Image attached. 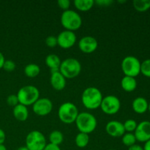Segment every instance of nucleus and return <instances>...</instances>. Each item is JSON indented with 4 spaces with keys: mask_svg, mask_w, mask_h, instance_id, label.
I'll return each instance as SVG.
<instances>
[{
    "mask_svg": "<svg viewBox=\"0 0 150 150\" xmlns=\"http://www.w3.org/2000/svg\"><path fill=\"white\" fill-rule=\"evenodd\" d=\"M45 44L50 48H54L57 45V38L54 35H50L45 38Z\"/></svg>",
    "mask_w": 150,
    "mask_h": 150,
    "instance_id": "obj_29",
    "label": "nucleus"
},
{
    "mask_svg": "<svg viewBox=\"0 0 150 150\" xmlns=\"http://www.w3.org/2000/svg\"><path fill=\"white\" fill-rule=\"evenodd\" d=\"M7 103L10 106H13L14 108L16 105H17L19 103L18 99L16 95H10L7 97Z\"/></svg>",
    "mask_w": 150,
    "mask_h": 150,
    "instance_id": "obj_30",
    "label": "nucleus"
},
{
    "mask_svg": "<svg viewBox=\"0 0 150 150\" xmlns=\"http://www.w3.org/2000/svg\"><path fill=\"white\" fill-rule=\"evenodd\" d=\"M18 99L20 104L27 106L33 105L40 98V91L36 86L26 85L18 90L17 93Z\"/></svg>",
    "mask_w": 150,
    "mask_h": 150,
    "instance_id": "obj_3",
    "label": "nucleus"
},
{
    "mask_svg": "<svg viewBox=\"0 0 150 150\" xmlns=\"http://www.w3.org/2000/svg\"><path fill=\"white\" fill-rule=\"evenodd\" d=\"M40 73V68L37 64L31 63L27 64L24 68V73L27 77L35 78Z\"/></svg>",
    "mask_w": 150,
    "mask_h": 150,
    "instance_id": "obj_21",
    "label": "nucleus"
},
{
    "mask_svg": "<svg viewBox=\"0 0 150 150\" xmlns=\"http://www.w3.org/2000/svg\"><path fill=\"white\" fill-rule=\"evenodd\" d=\"M61 62H62L59 57L54 54H48L45 58V64L51 70V73L59 71Z\"/></svg>",
    "mask_w": 150,
    "mask_h": 150,
    "instance_id": "obj_17",
    "label": "nucleus"
},
{
    "mask_svg": "<svg viewBox=\"0 0 150 150\" xmlns=\"http://www.w3.org/2000/svg\"><path fill=\"white\" fill-rule=\"evenodd\" d=\"M57 45L61 48L67 49L75 45L76 42V35L74 32L69 30H64L60 32L57 36Z\"/></svg>",
    "mask_w": 150,
    "mask_h": 150,
    "instance_id": "obj_11",
    "label": "nucleus"
},
{
    "mask_svg": "<svg viewBox=\"0 0 150 150\" xmlns=\"http://www.w3.org/2000/svg\"><path fill=\"white\" fill-rule=\"evenodd\" d=\"M122 88L126 92H133L137 87L136 79L130 76H124L121 81Z\"/></svg>",
    "mask_w": 150,
    "mask_h": 150,
    "instance_id": "obj_19",
    "label": "nucleus"
},
{
    "mask_svg": "<svg viewBox=\"0 0 150 150\" xmlns=\"http://www.w3.org/2000/svg\"><path fill=\"white\" fill-rule=\"evenodd\" d=\"M143 148L144 150H150V139L146 142H145V144Z\"/></svg>",
    "mask_w": 150,
    "mask_h": 150,
    "instance_id": "obj_37",
    "label": "nucleus"
},
{
    "mask_svg": "<svg viewBox=\"0 0 150 150\" xmlns=\"http://www.w3.org/2000/svg\"><path fill=\"white\" fill-rule=\"evenodd\" d=\"M148 110H149L150 112V103H149V105H148Z\"/></svg>",
    "mask_w": 150,
    "mask_h": 150,
    "instance_id": "obj_40",
    "label": "nucleus"
},
{
    "mask_svg": "<svg viewBox=\"0 0 150 150\" xmlns=\"http://www.w3.org/2000/svg\"><path fill=\"white\" fill-rule=\"evenodd\" d=\"M119 2H121V3H122V2H125V1H119Z\"/></svg>",
    "mask_w": 150,
    "mask_h": 150,
    "instance_id": "obj_41",
    "label": "nucleus"
},
{
    "mask_svg": "<svg viewBox=\"0 0 150 150\" xmlns=\"http://www.w3.org/2000/svg\"><path fill=\"white\" fill-rule=\"evenodd\" d=\"M89 142V136L86 133H78L75 139V143L76 146L79 148H84L88 145Z\"/></svg>",
    "mask_w": 150,
    "mask_h": 150,
    "instance_id": "obj_22",
    "label": "nucleus"
},
{
    "mask_svg": "<svg viewBox=\"0 0 150 150\" xmlns=\"http://www.w3.org/2000/svg\"><path fill=\"white\" fill-rule=\"evenodd\" d=\"M128 150H144V148L139 144H133V146L128 147Z\"/></svg>",
    "mask_w": 150,
    "mask_h": 150,
    "instance_id": "obj_35",
    "label": "nucleus"
},
{
    "mask_svg": "<svg viewBox=\"0 0 150 150\" xmlns=\"http://www.w3.org/2000/svg\"><path fill=\"white\" fill-rule=\"evenodd\" d=\"M141 73L144 76L150 78V59H147L141 63Z\"/></svg>",
    "mask_w": 150,
    "mask_h": 150,
    "instance_id": "obj_27",
    "label": "nucleus"
},
{
    "mask_svg": "<svg viewBox=\"0 0 150 150\" xmlns=\"http://www.w3.org/2000/svg\"><path fill=\"white\" fill-rule=\"evenodd\" d=\"M103 98L100 91L96 87L90 86L83 90L81 95V101L85 108L93 110L100 106Z\"/></svg>",
    "mask_w": 150,
    "mask_h": 150,
    "instance_id": "obj_1",
    "label": "nucleus"
},
{
    "mask_svg": "<svg viewBox=\"0 0 150 150\" xmlns=\"http://www.w3.org/2000/svg\"><path fill=\"white\" fill-rule=\"evenodd\" d=\"M95 1L93 0H75L74 5L81 11H88L93 7Z\"/></svg>",
    "mask_w": 150,
    "mask_h": 150,
    "instance_id": "obj_20",
    "label": "nucleus"
},
{
    "mask_svg": "<svg viewBox=\"0 0 150 150\" xmlns=\"http://www.w3.org/2000/svg\"><path fill=\"white\" fill-rule=\"evenodd\" d=\"M57 4L60 8L65 11V10H69V7L70 6V1L69 0H59L57 1Z\"/></svg>",
    "mask_w": 150,
    "mask_h": 150,
    "instance_id": "obj_31",
    "label": "nucleus"
},
{
    "mask_svg": "<svg viewBox=\"0 0 150 150\" xmlns=\"http://www.w3.org/2000/svg\"><path fill=\"white\" fill-rule=\"evenodd\" d=\"M75 122L79 132L86 134L92 133L96 129L98 125L95 116L88 112L79 114Z\"/></svg>",
    "mask_w": 150,
    "mask_h": 150,
    "instance_id": "obj_2",
    "label": "nucleus"
},
{
    "mask_svg": "<svg viewBox=\"0 0 150 150\" xmlns=\"http://www.w3.org/2000/svg\"><path fill=\"white\" fill-rule=\"evenodd\" d=\"M53 103L51 100L46 98H39L32 105V110L38 116H46L51 112Z\"/></svg>",
    "mask_w": 150,
    "mask_h": 150,
    "instance_id": "obj_10",
    "label": "nucleus"
},
{
    "mask_svg": "<svg viewBox=\"0 0 150 150\" xmlns=\"http://www.w3.org/2000/svg\"><path fill=\"white\" fill-rule=\"evenodd\" d=\"M98 47V42L92 36L83 37L79 41V48L82 52L91 54L94 52Z\"/></svg>",
    "mask_w": 150,
    "mask_h": 150,
    "instance_id": "obj_13",
    "label": "nucleus"
},
{
    "mask_svg": "<svg viewBox=\"0 0 150 150\" xmlns=\"http://www.w3.org/2000/svg\"><path fill=\"white\" fill-rule=\"evenodd\" d=\"M46 144L45 136L38 130L31 131L26 137V146L29 150H43Z\"/></svg>",
    "mask_w": 150,
    "mask_h": 150,
    "instance_id": "obj_8",
    "label": "nucleus"
},
{
    "mask_svg": "<svg viewBox=\"0 0 150 150\" xmlns=\"http://www.w3.org/2000/svg\"><path fill=\"white\" fill-rule=\"evenodd\" d=\"M110 150H115V149H110Z\"/></svg>",
    "mask_w": 150,
    "mask_h": 150,
    "instance_id": "obj_42",
    "label": "nucleus"
},
{
    "mask_svg": "<svg viewBox=\"0 0 150 150\" xmlns=\"http://www.w3.org/2000/svg\"><path fill=\"white\" fill-rule=\"evenodd\" d=\"M123 125H124L125 132L127 131V133H132V132L135 131L138 124L137 122H136V120L130 119V120H126V121L123 123Z\"/></svg>",
    "mask_w": 150,
    "mask_h": 150,
    "instance_id": "obj_26",
    "label": "nucleus"
},
{
    "mask_svg": "<svg viewBox=\"0 0 150 150\" xmlns=\"http://www.w3.org/2000/svg\"><path fill=\"white\" fill-rule=\"evenodd\" d=\"M79 114L78 108L73 103H64L59 108V118L64 124H72L75 122Z\"/></svg>",
    "mask_w": 150,
    "mask_h": 150,
    "instance_id": "obj_6",
    "label": "nucleus"
},
{
    "mask_svg": "<svg viewBox=\"0 0 150 150\" xmlns=\"http://www.w3.org/2000/svg\"><path fill=\"white\" fill-rule=\"evenodd\" d=\"M61 23L66 29V30L74 31L77 30L81 26L82 18L77 12L73 10H65L61 16Z\"/></svg>",
    "mask_w": 150,
    "mask_h": 150,
    "instance_id": "obj_5",
    "label": "nucleus"
},
{
    "mask_svg": "<svg viewBox=\"0 0 150 150\" xmlns=\"http://www.w3.org/2000/svg\"><path fill=\"white\" fill-rule=\"evenodd\" d=\"M50 82L52 87L57 91L62 90L65 88L66 79L59 71L51 73Z\"/></svg>",
    "mask_w": 150,
    "mask_h": 150,
    "instance_id": "obj_15",
    "label": "nucleus"
},
{
    "mask_svg": "<svg viewBox=\"0 0 150 150\" xmlns=\"http://www.w3.org/2000/svg\"><path fill=\"white\" fill-rule=\"evenodd\" d=\"M5 59H4V57L2 54V53L0 52V69L3 67V64H4Z\"/></svg>",
    "mask_w": 150,
    "mask_h": 150,
    "instance_id": "obj_36",
    "label": "nucleus"
},
{
    "mask_svg": "<svg viewBox=\"0 0 150 150\" xmlns=\"http://www.w3.org/2000/svg\"><path fill=\"white\" fill-rule=\"evenodd\" d=\"M16 64L12 60H5L2 68L7 72H13L16 69Z\"/></svg>",
    "mask_w": 150,
    "mask_h": 150,
    "instance_id": "obj_28",
    "label": "nucleus"
},
{
    "mask_svg": "<svg viewBox=\"0 0 150 150\" xmlns=\"http://www.w3.org/2000/svg\"><path fill=\"white\" fill-rule=\"evenodd\" d=\"M122 142L123 144L130 147V146H133V144H136V136H135V135L132 133H126L122 136Z\"/></svg>",
    "mask_w": 150,
    "mask_h": 150,
    "instance_id": "obj_25",
    "label": "nucleus"
},
{
    "mask_svg": "<svg viewBox=\"0 0 150 150\" xmlns=\"http://www.w3.org/2000/svg\"><path fill=\"white\" fill-rule=\"evenodd\" d=\"M122 70L125 76L135 78L141 73V62L133 56H127L122 61Z\"/></svg>",
    "mask_w": 150,
    "mask_h": 150,
    "instance_id": "obj_7",
    "label": "nucleus"
},
{
    "mask_svg": "<svg viewBox=\"0 0 150 150\" xmlns=\"http://www.w3.org/2000/svg\"><path fill=\"white\" fill-rule=\"evenodd\" d=\"M134 135L136 141L140 142H146L150 139V122L142 121L138 124L135 130Z\"/></svg>",
    "mask_w": 150,
    "mask_h": 150,
    "instance_id": "obj_12",
    "label": "nucleus"
},
{
    "mask_svg": "<svg viewBox=\"0 0 150 150\" xmlns=\"http://www.w3.org/2000/svg\"><path fill=\"white\" fill-rule=\"evenodd\" d=\"M48 139H49L50 144L59 146L63 142L64 136H63V133L62 132L59 131V130H54L49 134Z\"/></svg>",
    "mask_w": 150,
    "mask_h": 150,
    "instance_id": "obj_23",
    "label": "nucleus"
},
{
    "mask_svg": "<svg viewBox=\"0 0 150 150\" xmlns=\"http://www.w3.org/2000/svg\"><path fill=\"white\" fill-rule=\"evenodd\" d=\"M43 150H61V149H60V147L59 146L49 143L48 144H46V146H45V147L44 148Z\"/></svg>",
    "mask_w": 150,
    "mask_h": 150,
    "instance_id": "obj_33",
    "label": "nucleus"
},
{
    "mask_svg": "<svg viewBox=\"0 0 150 150\" xmlns=\"http://www.w3.org/2000/svg\"><path fill=\"white\" fill-rule=\"evenodd\" d=\"M81 70L80 62L75 58H67L63 60L59 67V72L65 79H74Z\"/></svg>",
    "mask_w": 150,
    "mask_h": 150,
    "instance_id": "obj_4",
    "label": "nucleus"
},
{
    "mask_svg": "<svg viewBox=\"0 0 150 150\" xmlns=\"http://www.w3.org/2000/svg\"><path fill=\"white\" fill-rule=\"evenodd\" d=\"M95 2L99 4V5L103 6V7H108V6L111 5L112 4L113 1L112 0H98Z\"/></svg>",
    "mask_w": 150,
    "mask_h": 150,
    "instance_id": "obj_32",
    "label": "nucleus"
},
{
    "mask_svg": "<svg viewBox=\"0 0 150 150\" xmlns=\"http://www.w3.org/2000/svg\"><path fill=\"white\" fill-rule=\"evenodd\" d=\"M100 107L105 114L113 115L120 111L121 102L120 99L114 95H107L103 98Z\"/></svg>",
    "mask_w": 150,
    "mask_h": 150,
    "instance_id": "obj_9",
    "label": "nucleus"
},
{
    "mask_svg": "<svg viewBox=\"0 0 150 150\" xmlns=\"http://www.w3.org/2000/svg\"><path fill=\"white\" fill-rule=\"evenodd\" d=\"M6 139V135L4 130L0 128V144H3Z\"/></svg>",
    "mask_w": 150,
    "mask_h": 150,
    "instance_id": "obj_34",
    "label": "nucleus"
},
{
    "mask_svg": "<svg viewBox=\"0 0 150 150\" xmlns=\"http://www.w3.org/2000/svg\"><path fill=\"white\" fill-rule=\"evenodd\" d=\"M17 150H29V149H28V148L26 147V146H21V147H19Z\"/></svg>",
    "mask_w": 150,
    "mask_h": 150,
    "instance_id": "obj_39",
    "label": "nucleus"
},
{
    "mask_svg": "<svg viewBox=\"0 0 150 150\" xmlns=\"http://www.w3.org/2000/svg\"><path fill=\"white\" fill-rule=\"evenodd\" d=\"M106 133L112 137H122L125 133L123 123L117 120H112L108 122L105 126Z\"/></svg>",
    "mask_w": 150,
    "mask_h": 150,
    "instance_id": "obj_14",
    "label": "nucleus"
},
{
    "mask_svg": "<svg viewBox=\"0 0 150 150\" xmlns=\"http://www.w3.org/2000/svg\"><path fill=\"white\" fill-rule=\"evenodd\" d=\"M148 105L149 103L147 100L143 97H138L135 98L132 103V108L133 111L139 114H144L148 110Z\"/></svg>",
    "mask_w": 150,
    "mask_h": 150,
    "instance_id": "obj_16",
    "label": "nucleus"
},
{
    "mask_svg": "<svg viewBox=\"0 0 150 150\" xmlns=\"http://www.w3.org/2000/svg\"><path fill=\"white\" fill-rule=\"evenodd\" d=\"M13 116L18 121H26L29 117V111H28L27 106L18 103L13 108Z\"/></svg>",
    "mask_w": 150,
    "mask_h": 150,
    "instance_id": "obj_18",
    "label": "nucleus"
},
{
    "mask_svg": "<svg viewBox=\"0 0 150 150\" xmlns=\"http://www.w3.org/2000/svg\"><path fill=\"white\" fill-rule=\"evenodd\" d=\"M0 150H7L4 144H0Z\"/></svg>",
    "mask_w": 150,
    "mask_h": 150,
    "instance_id": "obj_38",
    "label": "nucleus"
},
{
    "mask_svg": "<svg viewBox=\"0 0 150 150\" xmlns=\"http://www.w3.org/2000/svg\"><path fill=\"white\" fill-rule=\"evenodd\" d=\"M133 4L137 11L144 12L150 8V0H134Z\"/></svg>",
    "mask_w": 150,
    "mask_h": 150,
    "instance_id": "obj_24",
    "label": "nucleus"
}]
</instances>
